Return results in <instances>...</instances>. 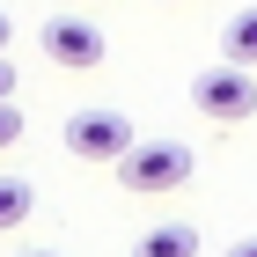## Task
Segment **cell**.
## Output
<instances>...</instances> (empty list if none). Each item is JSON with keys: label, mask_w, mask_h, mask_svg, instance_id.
Masks as SVG:
<instances>
[{"label": "cell", "mask_w": 257, "mask_h": 257, "mask_svg": "<svg viewBox=\"0 0 257 257\" xmlns=\"http://www.w3.org/2000/svg\"><path fill=\"white\" fill-rule=\"evenodd\" d=\"M191 169H198V155L184 147V140H133V147L118 155V184H125V191H140V198L184 191Z\"/></svg>", "instance_id": "obj_1"}, {"label": "cell", "mask_w": 257, "mask_h": 257, "mask_svg": "<svg viewBox=\"0 0 257 257\" xmlns=\"http://www.w3.org/2000/svg\"><path fill=\"white\" fill-rule=\"evenodd\" d=\"M191 103H198V118H213V125H242L257 118V74L250 66H206V74L191 81Z\"/></svg>", "instance_id": "obj_2"}, {"label": "cell", "mask_w": 257, "mask_h": 257, "mask_svg": "<svg viewBox=\"0 0 257 257\" xmlns=\"http://www.w3.org/2000/svg\"><path fill=\"white\" fill-rule=\"evenodd\" d=\"M133 140H140L133 118H125V110H110V103H88V110H74V118H66V147H74L81 162H118Z\"/></svg>", "instance_id": "obj_3"}, {"label": "cell", "mask_w": 257, "mask_h": 257, "mask_svg": "<svg viewBox=\"0 0 257 257\" xmlns=\"http://www.w3.org/2000/svg\"><path fill=\"white\" fill-rule=\"evenodd\" d=\"M37 44H44V59L66 66V74H96L103 52H110V44H103V30H96L88 15H52V22L37 30Z\"/></svg>", "instance_id": "obj_4"}, {"label": "cell", "mask_w": 257, "mask_h": 257, "mask_svg": "<svg viewBox=\"0 0 257 257\" xmlns=\"http://www.w3.org/2000/svg\"><path fill=\"white\" fill-rule=\"evenodd\" d=\"M133 257H198V228L191 220H155V228L133 242Z\"/></svg>", "instance_id": "obj_5"}, {"label": "cell", "mask_w": 257, "mask_h": 257, "mask_svg": "<svg viewBox=\"0 0 257 257\" xmlns=\"http://www.w3.org/2000/svg\"><path fill=\"white\" fill-rule=\"evenodd\" d=\"M30 206H37V184L30 177H0V235H15L30 220Z\"/></svg>", "instance_id": "obj_6"}, {"label": "cell", "mask_w": 257, "mask_h": 257, "mask_svg": "<svg viewBox=\"0 0 257 257\" xmlns=\"http://www.w3.org/2000/svg\"><path fill=\"white\" fill-rule=\"evenodd\" d=\"M220 52H228L235 66H257V8H242V15L220 30Z\"/></svg>", "instance_id": "obj_7"}, {"label": "cell", "mask_w": 257, "mask_h": 257, "mask_svg": "<svg viewBox=\"0 0 257 257\" xmlns=\"http://www.w3.org/2000/svg\"><path fill=\"white\" fill-rule=\"evenodd\" d=\"M15 140H22V110H15V103H0V155H8Z\"/></svg>", "instance_id": "obj_8"}, {"label": "cell", "mask_w": 257, "mask_h": 257, "mask_svg": "<svg viewBox=\"0 0 257 257\" xmlns=\"http://www.w3.org/2000/svg\"><path fill=\"white\" fill-rule=\"evenodd\" d=\"M228 257H257V235H242V242H228Z\"/></svg>", "instance_id": "obj_9"}, {"label": "cell", "mask_w": 257, "mask_h": 257, "mask_svg": "<svg viewBox=\"0 0 257 257\" xmlns=\"http://www.w3.org/2000/svg\"><path fill=\"white\" fill-rule=\"evenodd\" d=\"M8 88H15V66H8V59H0V103H8Z\"/></svg>", "instance_id": "obj_10"}, {"label": "cell", "mask_w": 257, "mask_h": 257, "mask_svg": "<svg viewBox=\"0 0 257 257\" xmlns=\"http://www.w3.org/2000/svg\"><path fill=\"white\" fill-rule=\"evenodd\" d=\"M8 37H15V30H8V15H0V52H8Z\"/></svg>", "instance_id": "obj_11"}, {"label": "cell", "mask_w": 257, "mask_h": 257, "mask_svg": "<svg viewBox=\"0 0 257 257\" xmlns=\"http://www.w3.org/2000/svg\"><path fill=\"white\" fill-rule=\"evenodd\" d=\"M30 257H59V250H30Z\"/></svg>", "instance_id": "obj_12"}]
</instances>
